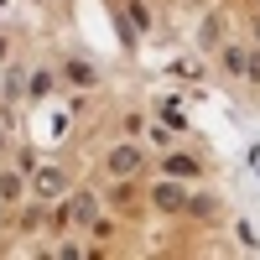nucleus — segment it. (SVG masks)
Instances as JSON below:
<instances>
[{"label":"nucleus","mask_w":260,"mask_h":260,"mask_svg":"<svg viewBox=\"0 0 260 260\" xmlns=\"http://www.w3.org/2000/svg\"><path fill=\"white\" fill-rule=\"evenodd\" d=\"M110 167L120 172V177H125V172H136V167H141V156H136V146H120V151H110Z\"/></svg>","instance_id":"f257e3e1"},{"label":"nucleus","mask_w":260,"mask_h":260,"mask_svg":"<svg viewBox=\"0 0 260 260\" xmlns=\"http://www.w3.org/2000/svg\"><path fill=\"white\" fill-rule=\"evenodd\" d=\"M156 203H161V208H187V192L172 187V182H161V187H156Z\"/></svg>","instance_id":"f03ea898"},{"label":"nucleus","mask_w":260,"mask_h":260,"mask_svg":"<svg viewBox=\"0 0 260 260\" xmlns=\"http://www.w3.org/2000/svg\"><path fill=\"white\" fill-rule=\"evenodd\" d=\"M37 192H47V198H52V192H62V172H57V167L37 172Z\"/></svg>","instance_id":"7ed1b4c3"},{"label":"nucleus","mask_w":260,"mask_h":260,"mask_svg":"<svg viewBox=\"0 0 260 260\" xmlns=\"http://www.w3.org/2000/svg\"><path fill=\"white\" fill-rule=\"evenodd\" d=\"M192 172H198L192 156H167V177H192Z\"/></svg>","instance_id":"20e7f679"},{"label":"nucleus","mask_w":260,"mask_h":260,"mask_svg":"<svg viewBox=\"0 0 260 260\" xmlns=\"http://www.w3.org/2000/svg\"><path fill=\"white\" fill-rule=\"evenodd\" d=\"M62 73H68V78L78 83V89H89V83H94V68H89V62H68Z\"/></svg>","instance_id":"39448f33"},{"label":"nucleus","mask_w":260,"mask_h":260,"mask_svg":"<svg viewBox=\"0 0 260 260\" xmlns=\"http://www.w3.org/2000/svg\"><path fill=\"white\" fill-rule=\"evenodd\" d=\"M245 62H250V57H245L240 47H229V52H224V68H229V73H240V78H245Z\"/></svg>","instance_id":"423d86ee"},{"label":"nucleus","mask_w":260,"mask_h":260,"mask_svg":"<svg viewBox=\"0 0 260 260\" xmlns=\"http://www.w3.org/2000/svg\"><path fill=\"white\" fill-rule=\"evenodd\" d=\"M161 120H167V125H177V130L187 125V115L177 110V99H167V104H161Z\"/></svg>","instance_id":"0eeeda50"},{"label":"nucleus","mask_w":260,"mask_h":260,"mask_svg":"<svg viewBox=\"0 0 260 260\" xmlns=\"http://www.w3.org/2000/svg\"><path fill=\"white\" fill-rule=\"evenodd\" d=\"M198 37H203V47H213V42H219V16H208V21H203V31H198Z\"/></svg>","instance_id":"6e6552de"},{"label":"nucleus","mask_w":260,"mask_h":260,"mask_svg":"<svg viewBox=\"0 0 260 260\" xmlns=\"http://www.w3.org/2000/svg\"><path fill=\"white\" fill-rule=\"evenodd\" d=\"M73 219L89 224V219H94V203H89V198H78V203H73Z\"/></svg>","instance_id":"1a4fd4ad"},{"label":"nucleus","mask_w":260,"mask_h":260,"mask_svg":"<svg viewBox=\"0 0 260 260\" xmlns=\"http://www.w3.org/2000/svg\"><path fill=\"white\" fill-rule=\"evenodd\" d=\"M245 78H255V83H260V52H255V57L245 62Z\"/></svg>","instance_id":"9d476101"},{"label":"nucleus","mask_w":260,"mask_h":260,"mask_svg":"<svg viewBox=\"0 0 260 260\" xmlns=\"http://www.w3.org/2000/svg\"><path fill=\"white\" fill-rule=\"evenodd\" d=\"M255 42H260V21H255Z\"/></svg>","instance_id":"9b49d317"},{"label":"nucleus","mask_w":260,"mask_h":260,"mask_svg":"<svg viewBox=\"0 0 260 260\" xmlns=\"http://www.w3.org/2000/svg\"><path fill=\"white\" fill-rule=\"evenodd\" d=\"M0 146H6V141H0Z\"/></svg>","instance_id":"f8f14e48"}]
</instances>
